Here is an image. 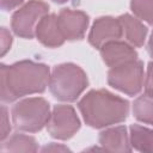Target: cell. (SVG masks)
I'll use <instances>...</instances> for the list:
<instances>
[{
    "label": "cell",
    "mask_w": 153,
    "mask_h": 153,
    "mask_svg": "<svg viewBox=\"0 0 153 153\" xmlns=\"http://www.w3.org/2000/svg\"><path fill=\"white\" fill-rule=\"evenodd\" d=\"M129 129L131 147L139 152L153 153V129L139 124H131Z\"/></svg>",
    "instance_id": "5bb4252c"
},
{
    "label": "cell",
    "mask_w": 153,
    "mask_h": 153,
    "mask_svg": "<svg viewBox=\"0 0 153 153\" xmlns=\"http://www.w3.org/2000/svg\"><path fill=\"white\" fill-rule=\"evenodd\" d=\"M38 146L35 137L16 133L6 142L2 141L1 152H37Z\"/></svg>",
    "instance_id": "9a60e30c"
},
{
    "label": "cell",
    "mask_w": 153,
    "mask_h": 153,
    "mask_svg": "<svg viewBox=\"0 0 153 153\" xmlns=\"http://www.w3.org/2000/svg\"><path fill=\"white\" fill-rule=\"evenodd\" d=\"M145 91L148 94L153 96V62L151 61L147 67V74L145 80Z\"/></svg>",
    "instance_id": "ffe728a7"
},
{
    "label": "cell",
    "mask_w": 153,
    "mask_h": 153,
    "mask_svg": "<svg viewBox=\"0 0 153 153\" xmlns=\"http://www.w3.org/2000/svg\"><path fill=\"white\" fill-rule=\"evenodd\" d=\"M35 35L37 39L48 48H57L66 41L57 26V16L54 13L45 14L39 19Z\"/></svg>",
    "instance_id": "8fae6325"
},
{
    "label": "cell",
    "mask_w": 153,
    "mask_h": 153,
    "mask_svg": "<svg viewBox=\"0 0 153 153\" xmlns=\"http://www.w3.org/2000/svg\"><path fill=\"white\" fill-rule=\"evenodd\" d=\"M50 136L57 140H68L80 129V120L72 105H55L47 123Z\"/></svg>",
    "instance_id": "52a82bcc"
},
{
    "label": "cell",
    "mask_w": 153,
    "mask_h": 153,
    "mask_svg": "<svg viewBox=\"0 0 153 153\" xmlns=\"http://www.w3.org/2000/svg\"><path fill=\"white\" fill-rule=\"evenodd\" d=\"M90 18L82 11L62 8L57 14V26L62 37L67 41L82 39L88 26Z\"/></svg>",
    "instance_id": "ba28073f"
},
{
    "label": "cell",
    "mask_w": 153,
    "mask_h": 153,
    "mask_svg": "<svg viewBox=\"0 0 153 153\" xmlns=\"http://www.w3.org/2000/svg\"><path fill=\"white\" fill-rule=\"evenodd\" d=\"M123 36L122 24L118 18L99 17L94 20L88 33V42L92 47L100 49L110 41H117Z\"/></svg>",
    "instance_id": "9c48e42d"
},
{
    "label": "cell",
    "mask_w": 153,
    "mask_h": 153,
    "mask_svg": "<svg viewBox=\"0 0 153 153\" xmlns=\"http://www.w3.org/2000/svg\"><path fill=\"white\" fill-rule=\"evenodd\" d=\"M54 2H56V4H65V2H67L68 0H53Z\"/></svg>",
    "instance_id": "cb8c5ba5"
},
{
    "label": "cell",
    "mask_w": 153,
    "mask_h": 153,
    "mask_svg": "<svg viewBox=\"0 0 153 153\" xmlns=\"http://www.w3.org/2000/svg\"><path fill=\"white\" fill-rule=\"evenodd\" d=\"M1 42H0V44H1V53H0V55L1 56H4L8 50H10V48H11V44H12V36H11V33L6 30V27H1Z\"/></svg>",
    "instance_id": "d6986e66"
},
{
    "label": "cell",
    "mask_w": 153,
    "mask_h": 153,
    "mask_svg": "<svg viewBox=\"0 0 153 153\" xmlns=\"http://www.w3.org/2000/svg\"><path fill=\"white\" fill-rule=\"evenodd\" d=\"M78 108L87 126L104 128L127 120L129 102L105 88L91 90L78 103Z\"/></svg>",
    "instance_id": "7a4b0ae2"
},
{
    "label": "cell",
    "mask_w": 153,
    "mask_h": 153,
    "mask_svg": "<svg viewBox=\"0 0 153 153\" xmlns=\"http://www.w3.org/2000/svg\"><path fill=\"white\" fill-rule=\"evenodd\" d=\"M147 50H148V54L153 57V32L151 35V38L148 41V44H147Z\"/></svg>",
    "instance_id": "603a6c76"
},
{
    "label": "cell",
    "mask_w": 153,
    "mask_h": 153,
    "mask_svg": "<svg viewBox=\"0 0 153 153\" xmlns=\"http://www.w3.org/2000/svg\"><path fill=\"white\" fill-rule=\"evenodd\" d=\"M24 0H1V8L4 11H11L23 4Z\"/></svg>",
    "instance_id": "44dd1931"
},
{
    "label": "cell",
    "mask_w": 153,
    "mask_h": 153,
    "mask_svg": "<svg viewBox=\"0 0 153 153\" xmlns=\"http://www.w3.org/2000/svg\"><path fill=\"white\" fill-rule=\"evenodd\" d=\"M50 149H55V151H56V149H57V151H59V149H62V151H69V149H68V148H66V147H60V146H57V147H56V145H55V143H53V145H51V147H50V146L44 147L42 151H50Z\"/></svg>",
    "instance_id": "7402d4cb"
},
{
    "label": "cell",
    "mask_w": 153,
    "mask_h": 153,
    "mask_svg": "<svg viewBox=\"0 0 153 153\" xmlns=\"http://www.w3.org/2000/svg\"><path fill=\"white\" fill-rule=\"evenodd\" d=\"M118 19L122 24L123 33L127 41L133 47H142L147 36V27L139 19L134 18L128 13L120 16Z\"/></svg>",
    "instance_id": "4fadbf2b"
},
{
    "label": "cell",
    "mask_w": 153,
    "mask_h": 153,
    "mask_svg": "<svg viewBox=\"0 0 153 153\" xmlns=\"http://www.w3.org/2000/svg\"><path fill=\"white\" fill-rule=\"evenodd\" d=\"M108 84L128 96L137 94L143 86L142 61L136 59L110 68L108 72Z\"/></svg>",
    "instance_id": "5b68a950"
},
{
    "label": "cell",
    "mask_w": 153,
    "mask_h": 153,
    "mask_svg": "<svg viewBox=\"0 0 153 153\" xmlns=\"http://www.w3.org/2000/svg\"><path fill=\"white\" fill-rule=\"evenodd\" d=\"M133 114L137 121L153 126V96L145 92L137 97L133 104Z\"/></svg>",
    "instance_id": "2e32d148"
},
{
    "label": "cell",
    "mask_w": 153,
    "mask_h": 153,
    "mask_svg": "<svg viewBox=\"0 0 153 153\" xmlns=\"http://www.w3.org/2000/svg\"><path fill=\"white\" fill-rule=\"evenodd\" d=\"M49 5L43 0H29L23 7L17 10L11 20L12 31L22 38H32L39 19L48 14Z\"/></svg>",
    "instance_id": "8992f818"
},
{
    "label": "cell",
    "mask_w": 153,
    "mask_h": 153,
    "mask_svg": "<svg viewBox=\"0 0 153 153\" xmlns=\"http://www.w3.org/2000/svg\"><path fill=\"white\" fill-rule=\"evenodd\" d=\"M88 86V79L84 69L67 62L54 67L49 80L51 94L61 102H74Z\"/></svg>",
    "instance_id": "3957f363"
},
{
    "label": "cell",
    "mask_w": 153,
    "mask_h": 153,
    "mask_svg": "<svg viewBox=\"0 0 153 153\" xmlns=\"http://www.w3.org/2000/svg\"><path fill=\"white\" fill-rule=\"evenodd\" d=\"M130 8L139 19L153 25V0H130Z\"/></svg>",
    "instance_id": "e0dca14e"
},
{
    "label": "cell",
    "mask_w": 153,
    "mask_h": 153,
    "mask_svg": "<svg viewBox=\"0 0 153 153\" xmlns=\"http://www.w3.org/2000/svg\"><path fill=\"white\" fill-rule=\"evenodd\" d=\"M11 131V126L8 122V115H7V109L5 105L1 106V135H0V140L5 141V139L8 136Z\"/></svg>",
    "instance_id": "ac0fdd59"
},
{
    "label": "cell",
    "mask_w": 153,
    "mask_h": 153,
    "mask_svg": "<svg viewBox=\"0 0 153 153\" xmlns=\"http://www.w3.org/2000/svg\"><path fill=\"white\" fill-rule=\"evenodd\" d=\"M99 50L104 63L110 68L137 59L136 50L128 43L121 42L118 39L105 43Z\"/></svg>",
    "instance_id": "30bf717a"
},
{
    "label": "cell",
    "mask_w": 153,
    "mask_h": 153,
    "mask_svg": "<svg viewBox=\"0 0 153 153\" xmlns=\"http://www.w3.org/2000/svg\"><path fill=\"white\" fill-rule=\"evenodd\" d=\"M50 80V69L47 65L23 60L11 66L1 63L0 86L1 100L6 103L45 91Z\"/></svg>",
    "instance_id": "6da1fadb"
},
{
    "label": "cell",
    "mask_w": 153,
    "mask_h": 153,
    "mask_svg": "<svg viewBox=\"0 0 153 153\" xmlns=\"http://www.w3.org/2000/svg\"><path fill=\"white\" fill-rule=\"evenodd\" d=\"M100 146L109 152H130V141L128 140L127 128L118 126L103 130L99 134Z\"/></svg>",
    "instance_id": "7c38bea8"
},
{
    "label": "cell",
    "mask_w": 153,
    "mask_h": 153,
    "mask_svg": "<svg viewBox=\"0 0 153 153\" xmlns=\"http://www.w3.org/2000/svg\"><path fill=\"white\" fill-rule=\"evenodd\" d=\"M16 129L27 133H37L50 118V105L42 97H32L16 103L11 110Z\"/></svg>",
    "instance_id": "277c9868"
}]
</instances>
